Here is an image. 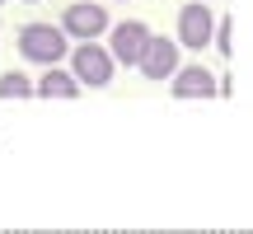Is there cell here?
Wrapping results in <instances>:
<instances>
[{
    "mask_svg": "<svg viewBox=\"0 0 253 234\" xmlns=\"http://www.w3.org/2000/svg\"><path fill=\"white\" fill-rule=\"evenodd\" d=\"M19 56L24 61H33V66H66V56H71V38L61 33L56 24H24L19 28Z\"/></svg>",
    "mask_w": 253,
    "mask_h": 234,
    "instance_id": "cell-1",
    "label": "cell"
},
{
    "mask_svg": "<svg viewBox=\"0 0 253 234\" xmlns=\"http://www.w3.org/2000/svg\"><path fill=\"white\" fill-rule=\"evenodd\" d=\"M66 71L80 80V89H108L118 66H113V56H108L103 42H75L71 56H66Z\"/></svg>",
    "mask_w": 253,
    "mask_h": 234,
    "instance_id": "cell-2",
    "label": "cell"
},
{
    "mask_svg": "<svg viewBox=\"0 0 253 234\" xmlns=\"http://www.w3.org/2000/svg\"><path fill=\"white\" fill-rule=\"evenodd\" d=\"M56 28H61L71 42H99V38L113 28V19H108V9L94 5V0H71Z\"/></svg>",
    "mask_w": 253,
    "mask_h": 234,
    "instance_id": "cell-3",
    "label": "cell"
},
{
    "mask_svg": "<svg viewBox=\"0 0 253 234\" xmlns=\"http://www.w3.org/2000/svg\"><path fill=\"white\" fill-rule=\"evenodd\" d=\"M211 38H216V14H211V5L188 0V5L178 9V38H173V42L188 47V52H207Z\"/></svg>",
    "mask_w": 253,
    "mask_h": 234,
    "instance_id": "cell-4",
    "label": "cell"
},
{
    "mask_svg": "<svg viewBox=\"0 0 253 234\" xmlns=\"http://www.w3.org/2000/svg\"><path fill=\"white\" fill-rule=\"evenodd\" d=\"M145 42H150V24H141V19L113 24L108 28V56H113V66H141Z\"/></svg>",
    "mask_w": 253,
    "mask_h": 234,
    "instance_id": "cell-5",
    "label": "cell"
},
{
    "mask_svg": "<svg viewBox=\"0 0 253 234\" xmlns=\"http://www.w3.org/2000/svg\"><path fill=\"white\" fill-rule=\"evenodd\" d=\"M183 66V56H178V42L173 38H160V33H150V42H145V56H141V66L136 71L145 75V80H155V84H164V80H173V71Z\"/></svg>",
    "mask_w": 253,
    "mask_h": 234,
    "instance_id": "cell-6",
    "label": "cell"
},
{
    "mask_svg": "<svg viewBox=\"0 0 253 234\" xmlns=\"http://www.w3.org/2000/svg\"><path fill=\"white\" fill-rule=\"evenodd\" d=\"M169 94L173 99H216V75L202 61H183L169 80Z\"/></svg>",
    "mask_w": 253,
    "mask_h": 234,
    "instance_id": "cell-7",
    "label": "cell"
},
{
    "mask_svg": "<svg viewBox=\"0 0 253 234\" xmlns=\"http://www.w3.org/2000/svg\"><path fill=\"white\" fill-rule=\"evenodd\" d=\"M33 94L38 99H80V80H75L66 66H47L33 80Z\"/></svg>",
    "mask_w": 253,
    "mask_h": 234,
    "instance_id": "cell-8",
    "label": "cell"
},
{
    "mask_svg": "<svg viewBox=\"0 0 253 234\" xmlns=\"http://www.w3.org/2000/svg\"><path fill=\"white\" fill-rule=\"evenodd\" d=\"M0 99H33V80L24 71H5L0 75Z\"/></svg>",
    "mask_w": 253,
    "mask_h": 234,
    "instance_id": "cell-9",
    "label": "cell"
},
{
    "mask_svg": "<svg viewBox=\"0 0 253 234\" xmlns=\"http://www.w3.org/2000/svg\"><path fill=\"white\" fill-rule=\"evenodd\" d=\"M230 24H235V19L216 14V38H211V42H216V52H220V56H230V52H235V47H230Z\"/></svg>",
    "mask_w": 253,
    "mask_h": 234,
    "instance_id": "cell-10",
    "label": "cell"
},
{
    "mask_svg": "<svg viewBox=\"0 0 253 234\" xmlns=\"http://www.w3.org/2000/svg\"><path fill=\"white\" fill-rule=\"evenodd\" d=\"M28 5H38V0H28Z\"/></svg>",
    "mask_w": 253,
    "mask_h": 234,
    "instance_id": "cell-11",
    "label": "cell"
},
{
    "mask_svg": "<svg viewBox=\"0 0 253 234\" xmlns=\"http://www.w3.org/2000/svg\"><path fill=\"white\" fill-rule=\"evenodd\" d=\"M202 5H207V0H202Z\"/></svg>",
    "mask_w": 253,
    "mask_h": 234,
    "instance_id": "cell-12",
    "label": "cell"
},
{
    "mask_svg": "<svg viewBox=\"0 0 253 234\" xmlns=\"http://www.w3.org/2000/svg\"><path fill=\"white\" fill-rule=\"evenodd\" d=\"M0 5H5V0H0Z\"/></svg>",
    "mask_w": 253,
    "mask_h": 234,
    "instance_id": "cell-13",
    "label": "cell"
}]
</instances>
